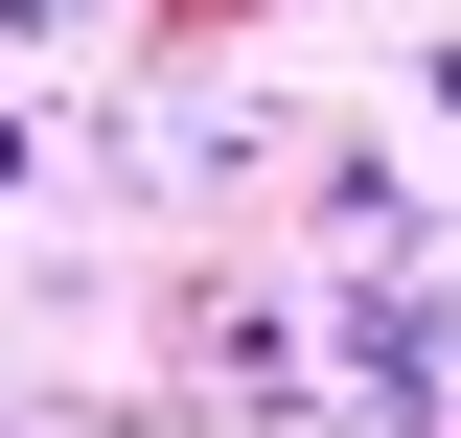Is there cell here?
I'll use <instances>...</instances> for the list:
<instances>
[{
  "label": "cell",
  "mask_w": 461,
  "mask_h": 438,
  "mask_svg": "<svg viewBox=\"0 0 461 438\" xmlns=\"http://www.w3.org/2000/svg\"><path fill=\"white\" fill-rule=\"evenodd\" d=\"M23 23H69V0H0V47H23Z\"/></svg>",
  "instance_id": "6da1fadb"
}]
</instances>
